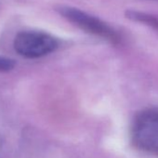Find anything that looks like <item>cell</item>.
Instances as JSON below:
<instances>
[{"mask_svg":"<svg viewBox=\"0 0 158 158\" xmlns=\"http://www.w3.org/2000/svg\"><path fill=\"white\" fill-rule=\"evenodd\" d=\"M131 139L137 149L158 155V108L145 109L135 116Z\"/></svg>","mask_w":158,"mask_h":158,"instance_id":"1","label":"cell"},{"mask_svg":"<svg viewBox=\"0 0 158 158\" xmlns=\"http://www.w3.org/2000/svg\"><path fill=\"white\" fill-rule=\"evenodd\" d=\"M13 47L19 55L27 59H37L54 52L59 47V41L48 33L25 30L17 34Z\"/></svg>","mask_w":158,"mask_h":158,"instance_id":"2","label":"cell"},{"mask_svg":"<svg viewBox=\"0 0 158 158\" xmlns=\"http://www.w3.org/2000/svg\"><path fill=\"white\" fill-rule=\"evenodd\" d=\"M57 10L67 21L89 34L101 36L114 43L119 41L118 34L111 26L85 11L66 6L59 7Z\"/></svg>","mask_w":158,"mask_h":158,"instance_id":"3","label":"cell"},{"mask_svg":"<svg viewBox=\"0 0 158 158\" xmlns=\"http://www.w3.org/2000/svg\"><path fill=\"white\" fill-rule=\"evenodd\" d=\"M127 16L134 21L140 22V23L149 24L151 26H154L158 29V19L153 17L152 15H149V14L139 12V11H127Z\"/></svg>","mask_w":158,"mask_h":158,"instance_id":"4","label":"cell"},{"mask_svg":"<svg viewBox=\"0 0 158 158\" xmlns=\"http://www.w3.org/2000/svg\"><path fill=\"white\" fill-rule=\"evenodd\" d=\"M15 67V61L12 59L0 55V73L11 71Z\"/></svg>","mask_w":158,"mask_h":158,"instance_id":"5","label":"cell"}]
</instances>
